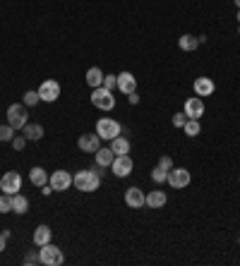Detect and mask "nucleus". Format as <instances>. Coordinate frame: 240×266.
I'll return each instance as SVG.
<instances>
[{
  "instance_id": "nucleus-1",
  "label": "nucleus",
  "mask_w": 240,
  "mask_h": 266,
  "mask_svg": "<svg viewBox=\"0 0 240 266\" xmlns=\"http://www.w3.org/2000/svg\"><path fill=\"white\" fill-rule=\"evenodd\" d=\"M72 185L79 192H96L101 187V166L96 163L89 170H79L72 175Z\"/></svg>"
},
{
  "instance_id": "nucleus-2",
  "label": "nucleus",
  "mask_w": 240,
  "mask_h": 266,
  "mask_svg": "<svg viewBox=\"0 0 240 266\" xmlns=\"http://www.w3.org/2000/svg\"><path fill=\"white\" fill-rule=\"evenodd\" d=\"M38 259H41V264H46V266H60L65 262V254H63L60 247L48 242V245L38 247Z\"/></svg>"
},
{
  "instance_id": "nucleus-3",
  "label": "nucleus",
  "mask_w": 240,
  "mask_h": 266,
  "mask_svg": "<svg viewBox=\"0 0 240 266\" xmlns=\"http://www.w3.org/2000/svg\"><path fill=\"white\" fill-rule=\"evenodd\" d=\"M92 103L96 108H101V110H113L115 108V96L106 87H96L92 91Z\"/></svg>"
},
{
  "instance_id": "nucleus-4",
  "label": "nucleus",
  "mask_w": 240,
  "mask_h": 266,
  "mask_svg": "<svg viewBox=\"0 0 240 266\" xmlns=\"http://www.w3.org/2000/svg\"><path fill=\"white\" fill-rule=\"evenodd\" d=\"M7 125L15 130H24V125H27V106L24 103H12L7 108Z\"/></svg>"
},
{
  "instance_id": "nucleus-5",
  "label": "nucleus",
  "mask_w": 240,
  "mask_h": 266,
  "mask_svg": "<svg viewBox=\"0 0 240 266\" xmlns=\"http://www.w3.org/2000/svg\"><path fill=\"white\" fill-rule=\"evenodd\" d=\"M96 134H99L101 139H115V137L120 134V125L115 123L113 118H101V120L96 123Z\"/></svg>"
},
{
  "instance_id": "nucleus-6",
  "label": "nucleus",
  "mask_w": 240,
  "mask_h": 266,
  "mask_svg": "<svg viewBox=\"0 0 240 266\" xmlns=\"http://www.w3.org/2000/svg\"><path fill=\"white\" fill-rule=\"evenodd\" d=\"M19 187H22V177L15 170H10V173H5L0 177V192L2 195H17Z\"/></svg>"
},
{
  "instance_id": "nucleus-7",
  "label": "nucleus",
  "mask_w": 240,
  "mask_h": 266,
  "mask_svg": "<svg viewBox=\"0 0 240 266\" xmlns=\"http://www.w3.org/2000/svg\"><path fill=\"white\" fill-rule=\"evenodd\" d=\"M190 180H192V177H190V170H185V168H175V166H173V168L168 170L166 182L171 185V187H175V190H183V187L190 185Z\"/></svg>"
},
{
  "instance_id": "nucleus-8",
  "label": "nucleus",
  "mask_w": 240,
  "mask_h": 266,
  "mask_svg": "<svg viewBox=\"0 0 240 266\" xmlns=\"http://www.w3.org/2000/svg\"><path fill=\"white\" fill-rule=\"evenodd\" d=\"M38 96H41L43 103H53L58 96H60V84H58L56 79H46V82H41V87H38Z\"/></svg>"
},
{
  "instance_id": "nucleus-9",
  "label": "nucleus",
  "mask_w": 240,
  "mask_h": 266,
  "mask_svg": "<svg viewBox=\"0 0 240 266\" xmlns=\"http://www.w3.org/2000/svg\"><path fill=\"white\" fill-rule=\"evenodd\" d=\"M48 185L53 187V192H65L72 185V175L68 170H56V173L48 175Z\"/></svg>"
},
{
  "instance_id": "nucleus-10",
  "label": "nucleus",
  "mask_w": 240,
  "mask_h": 266,
  "mask_svg": "<svg viewBox=\"0 0 240 266\" xmlns=\"http://www.w3.org/2000/svg\"><path fill=\"white\" fill-rule=\"evenodd\" d=\"M185 115H187L190 120H200L204 115V101L200 96H192V99L185 101Z\"/></svg>"
},
{
  "instance_id": "nucleus-11",
  "label": "nucleus",
  "mask_w": 240,
  "mask_h": 266,
  "mask_svg": "<svg viewBox=\"0 0 240 266\" xmlns=\"http://www.w3.org/2000/svg\"><path fill=\"white\" fill-rule=\"evenodd\" d=\"M125 204L130 209H142V206H147V195L139 187H130L125 192Z\"/></svg>"
},
{
  "instance_id": "nucleus-12",
  "label": "nucleus",
  "mask_w": 240,
  "mask_h": 266,
  "mask_svg": "<svg viewBox=\"0 0 240 266\" xmlns=\"http://www.w3.org/2000/svg\"><path fill=\"white\" fill-rule=\"evenodd\" d=\"M113 168V175L115 177H128L132 173V159H130L128 154L125 156H115V161L111 163Z\"/></svg>"
},
{
  "instance_id": "nucleus-13",
  "label": "nucleus",
  "mask_w": 240,
  "mask_h": 266,
  "mask_svg": "<svg viewBox=\"0 0 240 266\" xmlns=\"http://www.w3.org/2000/svg\"><path fill=\"white\" fill-rule=\"evenodd\" d=\"M77 146L82 149V151H89V154H96L99 149H101V137L94 132V134H82L79 139H77Z\"/></svg>"
},
{
  "instance_id": "nucleus-14",
  "label": "nucleus",
  "mask_w": 240,
  "mask_h": 266,
  "mask_svg": "<svg viewBox=\"0 0 240 266\" xmlns=\"http://www.w3.org/2000/svg\"><path fill=\"white\" fill-rule=\"evenodd\" d=\"M118 89H120L123 94L137 91V77H135L132 72H120V74H118Z\"/></svg>"
},
{
  "instance_id": "nucleus-15",
  "label": "nucleus",
  "mask_w": 240,
  "mask_h": 266,
  "mask_svg": "<svg viewBox=\"0 0 240 266\" xmlns=\"http://www.w3.org/2000/svg\"><path fill=\"white\" fill-rule=\"evenodd\" d=\"M214 82L209 79V77H197V82H195V94L197 96H211L214 94Z\"/></svg>"
},
{
  "instance_id": "nucleus-16",
  "label": "nucleus",
  "mask_w": 240,
  "mask_h": 266,
  "mask_svg": "<svg viewBox=\"0 0 240 266\" xmlns=\"http://www.w3.org/2000/svg\"><path fill=\"white\" fill-rule=\"evenodd\" d=\"M166 192H161V190H154V192H149L147 195V206L149 209H161L164 204H166Z\"/></svg>"
},
{
  "instance_id": "nucleus-17",
  "label": "nucleus",
  "mask_w": 240,
  "mask_h": 266,
  "mask_svg": "<svg viewBox=\"0 0 240 266\" xmlns=\"http://www.w3.org/2000/svg\"><path fill=\"white\" fill-rule=\"evenodd\" d=\"M29 180H32V185H36V187H43L46 182H48V173L41 168V166H34L32 170H29Z\"/></svg>"
},
{
  "instance_id": "nucleus-18",
  "label": "nucleus",
  "mask_w": 240,
  "mask_h": 266,
  "mask_svg": "<svg viewBox=\"0 0 240 266\" xmlns=\"http://www.w3.org/2000/svg\"><path fill=\"white\" fill-rule=\"evenodd\" d=\"M24 137H27V142H38V139H43V127L41 125H24Z\"/></svg>"
},
{
  "instance_id": "nucleus-19",
  "label": "nucleus",
  "mask_w": 240,
  "mask_h": 266,
  "mask_svg": "<svg viewBox=\"0 0 240 266\" xmlns=\"http://www.w3.org/2000/svg\"><path fill=\"white\" fill-rule=\"evenodd\" d=\"M48 242H51V228L48 226H38L36 231H34V245L36 247H43Z\"/></svg>"
},
{
  "instance_id": "nucleus-20",
  "label": "nucleus",
  "mask_w": 240,
  "mask_h": 266,
  "mask_svg": "<svg viewBox=\"0 0 240 266\" xmlns=\"http://www.w3.org/2000/svg\"><path fill=\"white\" fill-rule=\"evenodd\" d=\"M113 161H115V154H113V149H111V146H108V149H103V146H101V149L96 151V163H99L101 168L111 166Z\"/></svg>"
},
{
  "instance_id": "nucleus-21",
  "label": "nucleus",
  "mask_w": 240,
  "mask_h": 266,
  "mask_svg": "<svg viewBox=\"0 0 240 266\" xmlns=\"http://www.w3.org/2000/svg\"><path fill=\"white\" fill-rule=\"evenodd\" d=\"M87 84L92 89L103 84V72H101V67H89V70H87Z\"/></svg>"
},
{
  "instance_id": "nucleus-22",
  "label": "nucleus",
  "mask_w": 240,
  "mask_h": 266,
  "mask_svg": "<svg viewBox=\"0 0 240 266\" xmlns=\"http://www.w3.org/2000/svg\"><path fill=\"white\" fill-rule=\"evenodd\" d=\"M178 46H180V51H197V46H200V38L197 36H190V34H185L178 38Z\"/></svg>"
},
{
  "instance_id": "nucleus-23",
  "label": "nucleus",
  "mask_w": 240,
  "mask_h": 266,
  "mask_svg": "<svg viewBox=\"0 0 240 266\" xmlns=\"http://www.w3.org/2000/svg\"><path fill=\"white\" fill-rule=\"evenodd\" d=\"M111 149L115 156H125V154H130V142L123 137H115V139H111Z\"/></svg>"
},
{
  "instance_id": "nucleus-24",
  "label": "nucleus",
  "mask_w": 240,
  "mask_h": 266,
  "mask_svg": "<svg viewBox=\"0 0 240 266\" xmlns=\"http://www.w3.org/2000/svg\"><path fill=\"white\" fill-rule=\"evenodd\" d=\"M12 197V211L15 213H27L29 211V199L27 197H22L17 192V195H10Z\"/></svg>"
},
{
  "instance_id": "nucleus-25",
  "label": "nucleus",
  "mask_w": 240,
  "mask_h": 266,
  "mask_svg": "<svg viewBox=\"0 0 240 266\" xmlns=\"http://www.w3.org/2000/svg\"><path fill=\"white\" fill-rule=\"evenodd\" d=\"M183 130H185V134H187V137H197V134L202 132V127H200V120H187Z\"/></svg>"
},
{
  "instance_id": "nucleus-26",
  "label": "nucleus",
  "mask_w": 240,
  "mask_h": 266,
  "mask_svg": "<svg viewBox=\"0 0 240 266\" xmlns=\"http://www.w3.org/2000/svg\"><path fill=\"white\" fill-rule=\"evenodd\" d=\"M12 139H15V127L0 125V142H12Z\"/></svg>"
},
{
  "instance_id": "nucleus-27",
  "label": "nucleus",
  "mask_w": 240,
  "mask_h": 266,
  "mask_svg": "<svg viewBox=\"0 0 240 266\" xmlns=\"http://www.w3.org/2000/svg\"><path fill=\"white\" fill-rule=\"evenodd\" d=\"M151 180H154L156 185H161V182H166V180H168V170H164L161 166H156V168L151 170Z\"/></svg>"
},
{
  "instance_id": "nucleus-28",
  "label": "nucleus",
  "mask_w": 240,
  "mask_h": 266,
  "mask_svg": "<svg viewBox=\"0 0 240 266\" xmlns=\"http://www.w3.org/2000/svg\"><path fill=\"white\" fill-rule=\"evenodd\" d=\"M38 101H41L38 91H24V106H27V108H34Z\"/></svg>"
},
{
  "instance_id": "nucleus-29",
  "label": "nucleus",
  "mask_w": 240,
  "mask_h": 266,
  "mask_svg": "<svg viewBox=\"0 0 240 266\" xmlns=\"http://www.w3.org/2000/svg\"><path fill=\"white\" fill-rule=\"evenodd\" d=\"M101 87H106L108 91L118 89V74H103V84Z\"/></svg>"
},
{
  "instance_id": "nucleus-30",
  "label": "nucleus",
  "mask_w": 240,
  "mask_h": 266,
  "mask_svg": "<svg viewBox=\"0 0 240 266\" xmlns=\"http://www.w3.org/2000/svg\"><path fill=\"white\" fill-rule=\"evenodd\" d=\"M7 211H12V197L2 195L0 197V213H7Z\"/></svg>"
},
{
  "instance_id": "nucleus-31",
  "label": "nucleus",
  "mask_w": 240,
  "mask_h": 266,
  "mask_svg": "<svg viewBox=\"0 0 240 266\" xmlns=\"http://www.w3.org/2000/svg\"><path fill=\"white\" fill-rule=\"evenodd\" d=\"M187 120H190V118L185 115V110H183V113H175L171 123H173V127H185V123H187Z\"/></svg>"
},
{
  "instance_id": "nucleus-32",
  "label": "nucleus",
  "mask_w": 240,
  "mask_h": 266,
  "mask_svg": "<svg viewBox=\"0 0 240 266\" xmlns=\"http://www.w3.org/2000/svg\"><path fill=\"white\" fill-rule=\"evenodd\" d=\"M24 264H27V266L41 264V259H38V252H29V254H24Z\"/></svg>"
},
{
  "instance_id": "nucleus-33",
  "label": "nucleus",
  "mask_w": 240,
  "mask_h": 266,
  "mask_svg": "<svg viewBox=\"0 0 240 266\" xmlns=\"http://www.w3.org/2000/svg\"><path fill=\"white\" fill-rule=\"evenodd\" d=\"M24 146H27V137H15V139H12V149H15V151H22Z\"/></svg>"
},
{
  "instance_id": "nucleus-34",
  "label": "nucleus",
  "mask_w": 240,
  "mask_h": 266,
  "mask_svg": "<svg viewBox=\"0 0 240 266\" xmlns=\"http://www.w3.org/2000/svg\"><path fill=\"white\" fill-rule=\"evenodd\" d=\"M159 166H161L164 170H171V168H173V159H171V156H161V159H159Z\"/></svg>"
},
{
  "instance_id": "nucleus-35",
  "label": "nucleus",
  "mask_w": 240,
  "mask_h": 266,
  "mask_svg": "<svg viewBox=\"0 0 240 266\" xmlns=\"http://www.w3.org/2000/svg\"><path fill=\"white\" fill-rule=\"evenodd\" d=\"M130 96V103H132V106H137V103H139V96H137V91H132V94H128Z\"/></svg>"
},
{
  "instance_id": "nucleus-36",
  "label": "nucleus",
  "mask_w": 240,
  "mask_h": 266,
  "mask_svg": "<svg viewBox=\"0 0 240 266\" xmlns=\"http://www.w3.org/2000/svg\"><path fill=\"white\" fill-rule=\"evenodd\" d=\"M41 190H43V195L48 197V195H53V187H51V185H48V182H46V185H43V187H41Z\"/></svg>"
},
{
  "instance_id": "nucleus-37",
  "label": "nucleus",
  "mask_w": 240,
  "mask_h": 266,
  "mask_svg": "<svg viewBox=\"0 0 240 266\" xmlns=\"http://www.w3.org/2000/svg\"><path fill=\"white\" fill-rule=\"evenodd\" d=\"M5 242H7V237H2V235H0V252L5 249Z\"/></svg>"
},
{
  "instance_id": "nucleus-38",
  "label": "nucleus",
  "mask_w": 240,
  "mask_h": 266,
  "mask_svg": "<svg viewBox=\"0 0 240 266\" xmlns=\"http://www.w3.org/2000/svg\"><path fill=\"white\" fill-rule=\"evenodd\" d=\"M238 24H240V10H238Z\"/></svg>"
},
{
  "instance_id": "nucleus-39",
  "label": "nucleus",
  "mask_w": 240,
  "mask_h": 266,
  "mask_svg": "<svg viewBox=\"0 0 240 266\" xmlns=\"http://www.w3.org/2000/svg\"><path fill=\"white\" fill-rule=\"evenodd\" d=\"M236 5H238V7H240V0H236Z\"/></svg>"
},
{
  "instance_id": "nucleus-40",
  "label": "nucleus",
  "mask_w": 240,
  "mask_h": 266,
  "mask_svg": "<svg viewBox=\"0 0 240 266\" xmlns=\"http://www.w3.org/2000/svg\"><path fill=\"white\" fill-rule=\"evenodd\" d=\"M238 242H240V240H238Z\"/></svg>"
}]
</instances>
